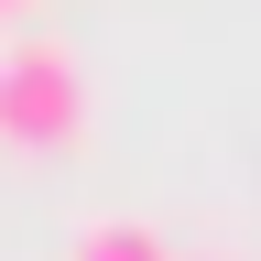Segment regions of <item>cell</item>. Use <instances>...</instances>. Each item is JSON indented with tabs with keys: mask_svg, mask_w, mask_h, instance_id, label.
<instances>
[{
	"mask_svg": "<svg viewBox=\"0 0 261 261\" xmlns=\"http://www.w3.org/2000/svg\"><path fill=\"white\" fill-rule=\"evenodd\" d=\"M11 11H22V0H0V22H11Z\"/></svg>",
	"mask_w": 261,
	"mask_h": 261,
	"instance_id": "3957f363",
	"label": "cell"
},
{
	"mask_svg": "<svg viewBox=\"0 0 261 261\" xmlns=\"http://www.w3.org/2000/svg\"><path fill=\"white\" fill-rule=\"evenodd\" d=\"M65 261H174V250H163L142 218H98V228H76V250H65Z\"/></svg>",
	"mask_w": 261,
	"mask_h": 261,
	"instance_id": "7a4b0ae2",
	"label": "cell"
},
{
	"mask_svg": "<svg viewBox=\"0 0 261 261\" xmlns=\"http://www.w3.org/2000/svg\"><path fill=\"white\" fill-rule=\"evenodd\" d=\"M76 130H87V65H76V44H55V33L0 44V142L11 152H65Z\"/></svg>",
	"mask_w": 261,
	"mask_h": 261,
	"instance_id": "6da1fadb",
	"label": "cell"
}]
</instances>
